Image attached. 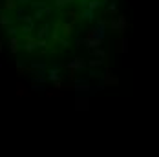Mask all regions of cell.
Returning <instances> with one entry per match:
<instances>
[{"label":"cell","mask_w":159,"mask_h":157,"mask_svg":"<svg viewBox=\"0 0 159 157\" xmlns=\"http://www.w3.org/2000/svg\"><path fill=\"white\" fill-rule=\"evenodd\" d=\"M6 7H7V9L15 7V0H7V2H6Z\"/></svg>","instance_id":"cell-1"},{"label":"cell","mask_w":159,"mask_h":157,"mask_svg":"<svg viewBox=\"0 0 159 157\" xmlns=\"http://www.w3.org/2000/svg\"><path fill=\"white\" fill-rule=\"evenodd\" d=\"M11 49H13V51H17V40H15V39L11 40Z\"/></svg>","instance_id":"cell-2"},{"label":"cell","mask_w":159,"mask_h":157,"mask_svg":"<svg viewBox=\"0 0 159 157\" xmlns=\"http://www.w3.org/2000/svg\"><path fill=\"white\" fill-rule=\"evenodd\" d=\"M0 24H7V19L6 17H0Z\"/></svg>","instance_id":"cell-3"}]
</instances>
